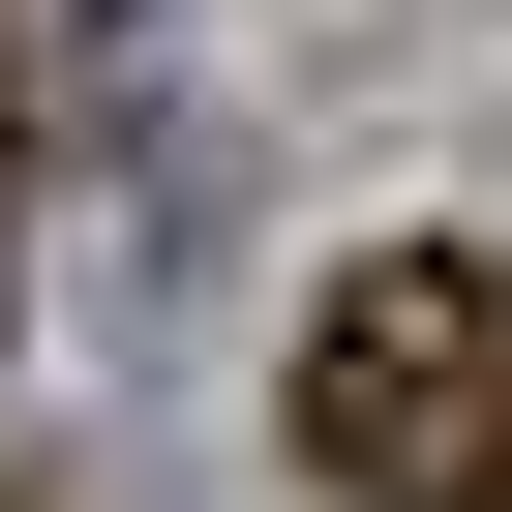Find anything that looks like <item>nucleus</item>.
Returning <instances> with one entry per match:
<instances>
[{
    "mask_svg": "<svg viewBox=\"0 0 512 512\" xmlns=\"http://www.w3.org/2000/svg\"><path fill=\"white\" fill-rule=\"evenodd\" d=\"M332 512H512V241H362L272 362Z\"/></svg>",
    "mask_w": 512,
    "mask_h": 512,
    "instance_id": "nucleus-1",
    "label": "nucleus"
},
{
    "mask_svg": "<svg viewBox=\"0 0 512 512\" xmlns=\"http://www.w3.org/2000/svg\"><path fill=\"white\" fill-rule=\"evenodd\" d=\"M0 272H31V0H0Z\"/></svg>",
    "mask_w": 512,
    "mask_h": 512,
    "instance_id": "nucleus-2",
    "label": "nucleus"
}]
</instances>
